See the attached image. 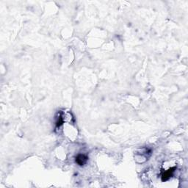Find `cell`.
Segmentation results:
<instances>
[{
	"label": "cell",
	"instance_id": "6da1fadb",
	"mask_svg": "<svg viewBox=\"0 0 188 188\" xmlns=\"http://www.w3.org/2000/svg\"><path fill=\"white\" fill-rule=\"evenodd\" d=\"M175 168L176 167H174V168H170L169 170H168V171H166L163 174V176H162V181H163V182H165V181L168 180V179L172 176L173 173L174 172Z\"/></svg>",
	"mask_w": 188,
	"mask_h": 188
},
{
	"label": "cell",
	"instance_id": "7a4b0ae2",
	"mask_svg": "<svg viewBox=\"0 0 188 188\" xmlns=\"http://www.w3.org/2000/svg\"><path fill=\"white\" fill-rule=\"evenodd\" d=\"M87 160H88V158H87V156L84 154H79L76 157V163H78L79 165H83L87 163Z\"/></svg>",
	"mask_w": 188,
	"mask_h": 188
}]
</instances>
